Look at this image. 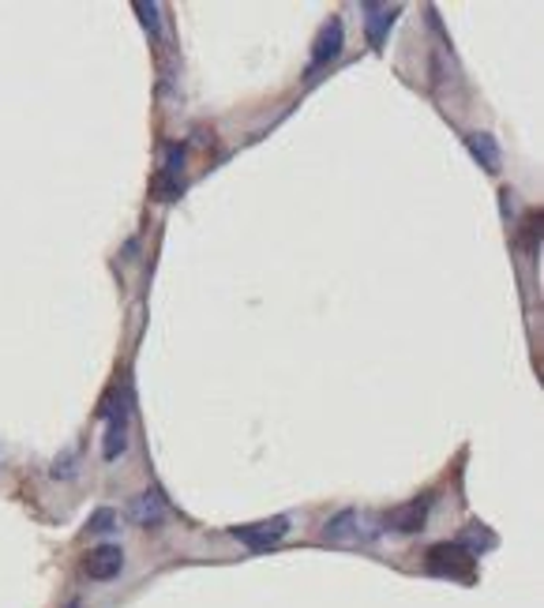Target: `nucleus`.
Wrapping results in <instances>:
<instances>
[{
	"mask_svg": "<svg viewBox=\"0 0 544 608\" xmlns=\"http://www.w3.org/2000/svg\"><path fill=\"white\" fill-rule=\"evenodd\" d=\"M399 12L402 8L399 4H372V0H365V4H360V15H368L365 20V31H368V42H372V46L379 49L383 46V38H387V31L394 27V20H399Z\"/></svg>",
	"mask_w": 544,
	"mask_h": 608,
	"instance_id": "7",
	"label": "nucleus"
},
{
	"mask_svg": "<svg viewBox=\"0 0 544 608\" xmlns=\"http://www.w3.org/2000/svg\"><path fill=\"white\" fill-rule=\"evenodd\" d=\"M428 507H431L428 496L410 500L405 507H394L391 515H387V526H391L394 534H421V526L428 523Z\"/></svg>",
	"mask_w": 544,
	"mask_h": 608,
	"instance_id": "8",
	"label": "nucleus"
},
{
	"mask_svg": "<svg viewBox=\"0 0 544 608\" xmlns=\"http://www.w3.org/2000/svg\"><path fill=\"white\" fill-rule=\"evenodd\" d=\"M114 523H117L114 511L102 507V511H94V515L86 518V529H91V534H109V529H114Z\"/></svg>",
	"mask_w": 544,
	"mask_h": 608,
	"instance_id": "12",
	"label": "nucleus"
},
{
	"mask_svg": "<svg viewBox=\"0 0 544 608\" xmlns=\"http://www.w3.org/2000/svg\"><path fill=\"white\" fill-rule=\"evenodd\" d=\"M83 571L94 582H114L125 571V552H120V545H98V549L86 552Z\"/></svg>",
	"mask_w": 544,
	"mask_h": 608,
	"instance_id": "4",
	"label": "nucleus"
},
{
	"mask_svg": "<svg viewBox=\"0 0 544 608\" xmlns=\"http://www.w3.org/2000/svg\"><path fill=\"white\" fill-rule=\"evenodd\" d=\"M128 515H132V523H140L146 529L162 526L166 523V503H162L158 492H143V496L132 500V507H128Z\"/></svg>",
	"mask_w": 544,
	"mask_h": 608,
	"instance_id": "9",
	"label": "nucleus"
},
{
	"mask_svg": "<svg viewBox=\"0 0 544 608\" xmlns=\"http://www.w3.org/2000/svg\"><path fill=\"white\" fill-rule=\"evenodd\" d=\"M102 417H106V443H102V455L106 463H114L120 451L128 447V395H117L102 406Z\"/></svg>",
	"mask_w": 544,
	"mask_h": 608,
	"instance_id": "2",
	"label": "nucleus"
},
{
	"mask_svg": "<svg viewBox=\"0 0 544 608\" xmlns=\"http://www.w3.org/2000/svg\"><path fill=\"white\" fill-rule=\"evenodd\" d=\"M537 225H541V214L533 211L530 219H525V225H522V241H525V248H530V252H537Z\"/></svg>",
	"mask_w": 544,
	"mask_h": 608,
	"instance_id": "14",
	"label": "nucleus"
},
{
	"mask_svg": "<svg viewBox=\"0 0 544 608\" xmlns=\"http://www.w3.org/2000/svg\"><path fill=\"white\" fill-rule=\"evenodd\" d=\"M357 526H360V518H357V511H342V515H334L331 523H327V541H334V545H342V541H353L357 537Z\"/></svg>",
	"mask_w": 544,
	"mask_h": 608,
	"instance_id": "10",
	"label": "nucleus"
},
{
	"mask_svg": "<svg viewBox=\"0 0 544 608\" xmlns=\"http://www.w3.org/2000/svg\"><path fill=\"white\" fill-rule=\"evenodd\" d=\"M425 568L431 571V575H439V578L470 582L473 578V552L465 549V545H459V541L431 545L428 556H425Z\"/></svg>",
	"mask_w": 544,
	"mask_h": 608,
	"instance_id": "1",
	"label": "nucleus"
},
{
	"mask_svg": "<svg viewBox=\"0 0 544 608\" xmlns=\"http://www.w3.org/2000/svg\"><path fill=\"white\" fill-rule=\"evenodd\" d=\"M229 534L237 537L240 545H248V549L263 552V549H271V545H279L282 537L289 534V518H286V515H279V518H267V523H252V526H233Z\"/></svg>",
	"mask_w": 544,
	"mask_h": 608,
	"instance_id": "3",
	"label": "nucleus"
},
{
	"mask_svg": "<svg viewBox=\"0 0 544 608\" xmlns=\"http://www.w3.org/2000/svg\"><path fill=\"white\" fill-rule=\"evenodd\" d=\"M135 15L151 34H158V4H146V0H135Z\"/></svg>",
	"mask_w": 544,
	"mask_h": 608,
	"instance_id": "13",
	"label": "nucleus"
},
{
	"mask_svg": "<svg viewBox=\"0 0 544 608\" xmlns=\"http://www.w3.org/2000/svg\"><path fill=\"white\" fill-rule=\"evenodd\" d=\"M342 46H345V27H342L339 15H331V20L323 23V31H319L316 46H312V72L331 65V60L342 54Z\"/></svg>",
	"mask_w": 544,
	"mask_h": 608,
	"instance_id": "5",
	"label": "nucleus"
},
{
	"mask_svg": "<svg viewBox=\"0 0 544 608\" xmlns=\"http://www.w3.org/2000/svg\"><path fill=\"white\" fill-rule=\"evenodd\" d=\"M180 188H185V151L180 147H169L166 151V166H162L158 180H154V192H158L162 199H177Z\"/></svg>",
	"mask_w": 544,
	"mask_h": 608,
	"instance_id": "6",
	"label": "nucleus"
},
{
	"mask_svg": "<svg viewBox=\"0 0 544 608\" xmlns=\"http://www.w3.org/2000/svg\"><path fill=\"white\" fill-rule=\"evenodd\" d=\"M465 143H470L473 159H477L481 166H485L488 173H496V169H499V151H496V139H492V136H470V139H465Z\"/></svg>",
	"mask_w": 544,
	"mask_h": 608,
	"instance_id": "11",
	"label": "nucleus"
}]
</instances>
